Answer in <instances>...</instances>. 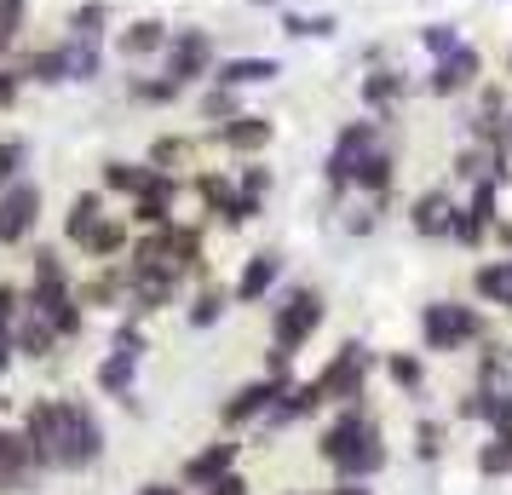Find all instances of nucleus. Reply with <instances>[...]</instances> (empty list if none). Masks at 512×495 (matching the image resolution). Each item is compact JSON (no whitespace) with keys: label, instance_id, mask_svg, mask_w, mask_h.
I'll use <instances>...</instances> for the list:
<instances>
[{"label":"nucleus","instance_id":"nucleus-1","mask_svg":"<svg viewBox=\"0 0 512 495\" xmlns=\"http://www.w3.org/2000/svg\"><path fill=\"white\" fill-rule=\"evenodd\" d=\"M317 455L340 478H357V484H369L374 472H386V461H392L386 455V438H380V426H374V415L363 403H340V415L317 438Z\"/></svg>","mask_w":512,"mask_h":495},{"label":"nucleus","instance_id":"nucleus-2","mask_svg":"<svg viewBox=\"0 0 512 495\" xmlns=\"http://www.w3.org/2000/svg\"><path fill=\"white\" fill-rule=\"evenodd\" d=\"M489 340V317L472 300H426L420 306V346L426 352H472Z\"/></svg>","mask_w":512,"mask_h":495},{"label":"nucleus","instance_id":"nucleus-3","mask_svg":"<svg viewBox=\"0 0 512 495\" xmlns=\"http://www.w3.org/2000/svg\"><path fill=\"white\" fill-rule=\"evenodd\" d=\"M380 127H386L380 116H357V121H346V127L334 133V144H328V156H323V185H328V196H351L357 162H363L374 144H380Z\"/></svg>","mask_w":512,"mask_h":495},{"label":"nucleus","instance_id":"nucleus-4","mask_svg":"<svg viewBox=\"0 0 512 495\" xmlns=\"http://www.w3.org/2000/svg\"><path fill=\"white\" fill-rule=\"evenodd\" d=\"M104 455V432H98L87 403H58V432H52V461L58 467H93Z\"/></svg>","mask_w":512,"mask_h":495},{"label":"nucleus","instance_id":"nucleus-5","mask_svg":"<svg viewBox=\"0 0 512 495\" xmlns=\"http://www.w3.org/2000/svg\"><path fill=\"white\" fill-rule=\"evenodd\" d=\"M374 363H380V357H374L363 340H346V346H340V352L323 363V375H317L323 398H328V403H363V398H369Z\"/></svg>","mask_w":512,"mask_h":495},{"label":"nucleus","instance_id":"nucleus-6","mask_svg":"<svg viewBox=\"0 0 512 495\" xmlns=\"http://www.w3.org/2000/svg\"><path fill=\"white\" fill-rule=\"evenodd\" d=\"M323 317H328V300H323V294H317V288H294V294L277 306V317H271V346L294 357L305 340H311V334L323 329Z\"/></svg>","mask_w":512,"mask_h":495},{"label":"nucleus","instance_id":"nucleus-7","mask_svg":"<svg viewBox=\"0 0 512 495\" xmlns=\"http://www.w3.org/2000/svg\"><path fill=\"white\" fill-rule=\"evenodd\" d=\"M484 70H489L484 52L472 47V41H461V47L449 52V58H438V64L426 70V81H420V87H426L432 98H472V93H478V87L489 81Z\"/></svg>","mask_w":512,"mask_h":495},{"label":"nucleus","instance_id":"nucleus-8","mask_svg":"<svg viewBox=\"0 0 512 495\" xmlns=\"http://www.w3.org/2000/svg\"><path fill=\"white\" fill-rule=\"evenodd\" d=\"M213 35L208 29H173V41H167V70L179 87H190V81H202V75H213Z\"/></svg>","mask_w":512,"mask_h":495},{"label":"nucleus","instance_id":"nucleus-9","mask_svg":"<svg viewBox=\"0 0 512 495\" xmlns=\"http://www.w3.org/2000/svg\"><path fill=\"white\" fill-rule=\"evenodd\" d=\"M455 213H461V196H455L449 185H432V190H420L415 202H409V231L426 236V242H449Z\"/></svg>","mask_w":512,"mask_h":495},{"label":"nucleus","instance_id":"nucleus-10","mask_svg":"<svg viewBox=\"0 0 512 495\" xmlns=\"http://www.w3.org/2000/svg\"><path fill=\"white\" fill-rule=\"evenodd\" d=\"M415 93V81L397 70V64H380V70H369L363 81H357V98H363V110L380 121H392L397 110H403V98Z\"/></svg>","mask_w":512,"mask_h":495},{"label":"nucleus","instance_id":"nucleus-11","mask_svg":"<svg viewBox=\"0 0 512 495\" xmlns=\"http://www.w3.org/2000/svg\"><path fill=\"white\" fill-rule=\"evenodd\" d=\"M35 219H41V185L18 179V185L0 190V242H6V248L24 242V236L35 231Z\"/></svg>","mask_w":512,"mask_h":495},{"label":"nucleus","instance_id":"nucleus-12","mask_svg":"<svg viewBox=\"0 0 512 495\" xmlns=\"http://www.w3.org/2000/svg\"><path fill=\"white\" fill-rule=\"evenodd\" d=\"M288 386H294V380H277V375L248 380V386H242V392H236L225 409H219V421H225V426H248V421H259V415H271V409H277V398L288 392Z\"/></svg>","mask_w":512,"mask_h":495},{"label":"nucleus","instance_id":"nucleus-13","mask_svg":"<svg viewBox=\"0 0 512 495\" xmlns=\"http://www.w3.org/2000/svg\"><path fill=\"white\" fill-rule=\"evenodd\" d=\"M213 139L225 144L231 156H259L265 144L277 139V121H271V116H231V121H219V127H213Z\"/></svg>","mask_w":512,"mask_h":495},{"label":"nucleus","instance_id":"nucleus-14","mask_svg":"<svg viewBox=\"0 0 512 495\" xmlns=\"http://www.w3.org/2000/svg\"><path fill=\"white\" fill-rule=\"evenodd\" d=\"M277 277H282V254H254V260L242 265V277H236V288H231V300L236 306H259L271 288H277Z\"/></svg>","mask_w":512,"mask_h":495},{"label":"nucleus","instance_id":"nucleus-15","mask_svg":"<svg viewBox=\"0 0 512 495\" xmlns=\"http://www.w3.org/2000/svg\"><path fill=\"white\" fill-rule=\"evenodd\" d=\"M392 185H397V156L386 150V144H374L369 156L357 162V179H351V190H363L369 202H386V196H392Z\"/></svg>","mask_w":512,"mask_h":495},{"label":"nucleus","instance_id":"nucleus-16","mask_svg":"<svg viewBox=\"0 0 512 495\" xmlns=\"http://www.w3.org/2000/svg\"><path fill=\"white\" fill-rule=\"evenodd\" d=\"M282 75V64L277 58H225V64H213V81L219 87H265V81H277Z\"/></svg>","mask_w":512,"mask_h":495},{"label":"nucleus","instance_id":"nucleus-17","mask_svg":"<svg viewBox=\"0 0 512 495\" xmlns=\"http://www.w3.org/2000/svg\"><path fill=\"white\" fill-rule=\"evenodd\" d=\"M231 467H236V444H231V438H219V444H208L202 455H190V461H185V484L208 490V484H219Z\"/></svg>","mask_w":512,"mask_h":495},{"label":"nucleus","instance_id":"nucleus-18","mask_svg":"<svg viewBox=\"0 0 512 495\" xmlns=\"http://www.w3.org/2000/svg\"><path fill=\"white\" fill-rule=\"evenodd\" d=\"M29 472H41V467H35V455H29V444H24V438H12V432L0 426V490H24Z\"/></svg>","mask_w":512,"mask_h":495},{"label":"nucleus","instance_id":"nucleus-19","mask_svg":"<svg viewBox=\"0 0 512 495\" xmlns=\"http://www.w3.org/2000/svg\"><path fill=\"white\" fill-rule=\"evenodd\" d=\"M167 41H173V29H167L162 18H139V24L121 29V58H150V52H167Z\"/></svg>","mask_w":512,"mask_h":495},{"label":"nucleus","instance_id":"nucleus-20","mask_svg":"<svg viewBox=\"0 0 512 495\" xmlns=\"http://www.w3.org/2000/svg\"><path fill=\"white\" fill-rule=\"evenodd\" d=\"M472 380H478V386H495V392L512 386V346H507V340H484V346H478Z\"/></svg>","mask_w":512,"mask_h":495},{"label":"nucleus","instance_id":"nucleus-21","mask_svg":"<svg viewBox=\"0 0 512 495\" xmlns=\"http://www.w3.org/2000/svg\"><path fill=\"white\" fill-rule=\"evenodd\" d=\"M98 225H104V196L98 190H87V196H75L70 202V219H64V231H70V242H93L98 236Z\"/></svg>","mask_w":512,"mask_h":495},{"label":"nucleus","instance_id":"nucleus-22","mask_svg":"<svg viewBox=\"0 0 512 495\" xmlns=\"http://www.w3.org/2000/svg\"><path fill=\"white\" fill-rule=\"evenodd\" d=\"M380 369H386V380H392L403 398H415L420 386H426V363H420V352H386L380 357Z\"/></svg>","mask_w":512,"mask_h":495},{"label":"nucleus","instance_id":"nucleus-23","mask_svg":"<svg viewBox=\"0 0 512 495\" xmlns=\"http://www.w3.org/2000/svg\"><path fill=\"white\" fill-rule=\"evenodd\" d=\"M156 179L150 162H104V185L121 190V196H144V185Z\"/></svg>","mask_w":512,"mask_h":495},{"label":"nucleus","instance_id":"nucleus-24","mask_svg":"<svg viewBox=\"0 0 512 495\" xmlns=\"http://www.w3.org/2000/svg\"><path fill=\"white\" fill-rule=\"evenodd\" d=\"M52 340H64V334L52 329L41 311H29L24 323H18V352H24V357H47V352H52Z\"/></svg>","mask_w":512,"mask_h":495},{"label":"nucleus","instance_id":"nucleus-25","mask_svg":"<svg viewBox=\"0 0 512 495\" xmlns=\"http://www.w3.org/2000/svg\"><path fill=\"white\" fill-rule=\"evenodd\" d=\"M478 472L484 478H512V432H489V444H478Z\"/></svg>","mask_w":512,"mask_h":495},{"label":"nucleus","instance_id":"nucleus-26","mask_svg":"<svg viewBox=\"0 0 512 495\" xmlns=\"http://www.w3.org/2000/svg\"><path fill=\"white\" fill-rule=\"evenodd\" d=\"M133 369H139V357L110 352L104 363H98V386H104L110 398H127V386H133Z\"/></svg>","mask_w":512,"mask_h":495},{"label":"nucleus","instance_id":"nucleus-27","mask_svg":"<svg viewBox=\"0 0 512 495\" xmlns=\"http://www.w3.org/2000/svg\"><path fill=\"white\" fill-rule=\"evenodd\" d=\"M472 294H478L484 306H501V294H507V254H501V260H484L472 271Z\"/></svg>","mask_w":512,"mask_h":495},{"label":"nucleus","instance_id":"nucleus-28","mask_svg":"<svg viewBox=\"0 0 512 495\" xmlns=\"http://www.w3.org/2000/svg\"><path fill=\"white\" fill-rule=\"evenodd\" d=\"M282 29H288L294 41H328V35L340 29V18H334V12H317V18H305V12H282Z\"/></svg>","mask_w":512,"mask_h":495},{"label":"nucleus","instance_id":"nucleus-29","mask_svg":"<svg viewBox=\"0 0 512 495\" xmlns=\"http://www.w3.org/2000/svg\"><path fill=\"white\" fill-rule=\"evenodd\" d=\"M415 41H420V52L438 64V58H449V52L461 47V24H420Z\"/></svg>","mask_w":512,"mask_h":495},{"label":"nucleus","instance_id":"nucleus-30","mask_svg":"<svg viewBox=\"0 0 512 495\" xmlns=\"http://www.w3.org/2000/svg\"><path fill=\"white\" fill-rule=\"evenodd\" d=\"M18 75H24V81H70V52H64V47L35 52V58H29Z\"/></svg>","mask_w":512,"mask_h":495},{"label":"nucleus","instance_id":"nucleus-31","mask_svg":"<svg viewBox=\"0 0 512 495\" xmlns=\"http://www.w3.org/2000/svg\"><path fill=\"white\" fill-rule=\"evenodd\" d=\"M12 323H18V288L0 283V369L12 363V352H18V329H12Z\"/></svg>","mask_w":512,"mask_h":495},{"label":"nucleus","instance_id":"nucleus-32","mask_svg":"<svg viewBox=\"0 0 512 495\" xmlns=\"http://www.w3.org/2000/svg\"><path fill=\"white\" fill-rule=\"evenodd\" d=\"M449 242H461V248H472V254H478V248L489 242V219H478V213H472V208L461 202L455 225H449Z\"/></svg>","mask_w":512,"mask_h":495},{"label":"nucleus","instance_id":"nucleus-33","mask_svg":"<svg viewBox=\"0 0 512 495\" xmlns=\"http://www.w3.org/2000/svg\"><path fill=\"white\" fill-rule=\"evenodd\" d=\"M179 93H185V87H179L173 75H139V81H133V98H139V104H173Z\"/></svg>","mask_w":512,"mask_h":495},{"label":"nucleus","instance_id":"nucleus-34","mask_svg":"<svg viewBox=\"0 0 512 495\" xmlns=\"http://www.w3.org/2000/svg\"><path fill=\"white\" fill-rule=\"evenodd\" d=\"M225 306H231V294H219V288L196 294V306H190V329H213V323L225 317Z\"/></svg>","mask_w":512,"mask_h":495},{"label":"nucleus","instance_id":"nucleus-35","mask_svg":"<svg viewBox=\"0 0 512 495\" xmlns=\"http://www.w3.org/2000/svg\"><path fill=\"white\" fill-rule=\"evenodd\" d=\"M64 52H70V81H93L98 75V41H75L70 35V47Z\"/></svg>","mask_w":512,"mask_h":495},{"label":"nucleus","instance_id":"nucleus-36","mask_svg":"<svg viewBox=\"0 0 512 495\" xmlns=\"http://www.w3.org/2000/svg\"><path fill=\"white\" fill-rule=\"evenodd\" d=\"M121 248H127V225H116V219H104L98 236L87 242V254H93V260H110V254H121Z\"/></svg>","mask_w":512,"mask_h":495},{"label":"nucleus","instance_id":"nucleus-37","mask_svg":"<svg viewBox=\"0 0 512 495\" xmlns=\"http://www.w3.org/2000/svg\"><path fill=\"white\" fill-rule=\"evenodd\" d=\"M104 18H110V12H104V0H87V6L70 18L75 41H98V35H104Z\"/></svg>","mask_w":512,"mask_h":495},{"label":"nucleus","instance_id":"nucleus-38","mask_svg":"<svg viewBox=\"0 0 512 495\" xmlns=\"http://www.w3.org/2000/svg\"><path fill=\"white\" fill-rule=\"evenodd\" d=\"M202 116H208L213 127H219V121H231V116H242V110H236V87H219V81H213V93L202 98Z\"/></svg>","mask_w":512,"mask_h":495},{"label":"nucleus","instance_id":"nucleus-39","mask_svg":"<svg viewBox=\"0 0 512 495\" xmlns=\"http://www.w3.org/2000/svg\"><path fill=\"white\" fill-rule=\"evenodd\" d=\"M415 455L420 461H443V421H415Z\"/></svg>","mask_w":512,"mask_h":495},{"label":"nucleus","instance_id":"nucleus-40","mask_svg":"<svg viewBox=\"0 0 512 495\" xmlns=\"http://www.w3.org/2000/svg\"><path fill=\"white\" fill-rule=\"evenodd\" d=\"M236 190H242V196H254V202H265V196H271V167L248 162L242 173H236Z\"/></svg>","mask_w":512,"mask_h":495},{"label":"nucleus","instance_id":"nucleus-41","mask_svg":"<svg viewBox=\"0 0 512 495\" xmlns=\"http://www.w3.org/2000/svg\"><path fill=\"white\" fill-rule=\"evenodd\" d=\"M489 398H495V386H478V380H472V392L455 403V415H461V421H489Z\"/></svg>","mask_w":512,"mask_h":495},{"label":"nucleus","instance_id":"nucleus-42","mask_svg":"<svg viewBox=\"0 0 512 495\" xmlns=\"http://www.w3.org/2000/svg\"><path fill=\"white\" fill-rule=\"evenodd\" d=\"M472 110H484V116H507V110H512L507 87H501V81H484V87L472 93Z\"/></svg>","mask_w":512,"mask_h":495},{"label":"nucleus","instance_id":"nucleus-43","mask_svg":"<svg viewBox=\"0 0 512 495\" xmlns=\"http://www.w3.org/2000/svg\"><path fill=\"white\" fill-rule=\"evenodd\" d=\"M173 162H190V139H156V150H150V167L173 173Z\"/></svg>","mask_w":512,"mask_h":495},{"label":"nucleus","instance_id":"nucleus-44","mask_svg":"<svg viewBox=\"0 0 512 495\" xmlns=\"http://www.w3.org/2000/svg\"><path fill=\"white\" fill-rule=\"evenodd\" d=\"M18 167H24V144H18V139H0V190L18 185Z\"/></svg>","mask_w":512,"mask_h":495},{"label":"nucleus","instance_id":"nucleus-45","mask_svg":"<svg viewBox=\"0 0 512 495\" xmlns=\"http://www.w3.org/2000/svg\"><path fill=\"white\" fill-rule=\"evenodd\" d=\"M24 6L29 0H0V41H6V47H12L18 29H24Z\"/></svg>","mask_w":512,"mask_h":495},{"label":"nucleus","instance_id":"nucleus-46","mask_svg":"<svg viewBox=\"0 0 512 495\" xmlns=\"http://www.w3.org/2000/svg\"><path fill=\"white\" fill-rule=\"evenodd\" d=\"M489 432H512V386H501L495 398H489Z\"/></svg>","mask_w":512,"mask_h":495},{"label":"nucleus","instance_id":"nucleus-47","mask_svg":"<svg viewBox=\"0 0 512 495\" xmlns=\"http://www.w3.org/2000/svg\"><path fill=\"white\" fill-rule=\"evenodd\" d=\"M374 225H380V213H374V202H369V208H357V213L346 219V231H351V236H369Z\"/></svg>","mask_w":512,"mask_h":495},{"label":"nucleus","instance_id":"nucleus-48","mask_svg":"<svg viewBox=\"0 0 512 495\" xmlns=\"http://www.w3.org/2000/svg\"><path fill=\"white\" fill-rule=\"evenodd\" d=\"M208 495H248V478L242 472H225L219 484H208Z\"/></svg>","mask_w":512,"mask_h":495},{"label":"nucleus","instance_id":"nucleus-49","mask_svg":"<svg viewBox=\"0 0 512 495\" xmlns=\"http://www.w3.org/2000/svg\"><path fill=\"white\" fill-rule=\"evenodd\" d=\"M489 242H495L501 254H512V219H495V225H489Z\"/></svg>","mask_w":512,"mask_h":495},{"label":"nucleus","instance_id":"nucleus-50","mask_svg":"<svg viewBox=\"0 0 512 495\" xmlns=\"http://www.w3.org/2000/svg\"><path fill=\"white\" fill-rule=\"evenodd\" d=\"M116 352L139 357V352H144V334H139V329H121V334H116Z\"/></svg>","mask_w":512,"mask_h":495},{"label":"nucleus","instance_id":"nucleus-51","mask_svg":"<svg viewBox=\"0 0 512 495\" xmlns=\"http://www.w3.org/2000/svg\"><path fill=\"white\" fill-rule=\"evenodd\" d=\"M18 87H24V75H12V70H0V110L18 98Z\"/></svg>","mask_w":512,"mask_h":495},{"label":"nucleus","instance_id":"nucleus-52","mask_svg":"<svg viewBox=\"0 0 512 495\" xmlns=\"http://www.w3.org/2000/svg\"><path fill=\"white\" fill-rule=\"evenodd\" d=\"M323 495H374V490H369V484H357V478H340V484L323 490Z\"/></svg>","mask_w":512,"mask_h":495},{"label":"nucleus","instance_id":"nucleus-53","mask_svg":"<svg viewBox=\"0 0 512 495\" xmlns=\"http://www.w3.org/2000/svg\"><path fill=\"white\" fill-rule=\"evenodd\" d=\"M501 311H512V254H507V294H501Z\"/></svg>","mask_w":512,"mask_h":495},{"label":"nucleus","instance_id":"nucleus-54","mask_svg":"<svg viewBox=\"0 0 512 495\" xmlns=\"http://www.w3.org/2000/svg\"><path fill=\"white\" fill-rule=\"evenodd\" d=\"M139 495H179V490H173V484H144Z\"/></svg>","mask_w":512,"mask_h":495},{"label":"nucleus","instance_id":"nucleus-55","mask_svg":"<svg viewBox=\"0 0 512 495\" xmlns=\"http://www.w3.org/2000/svg\"><path fill=\"white\" fill-rule=\"evenodd\" d=\"M507 81H512V47H507Z\"/></svg>","mask_w":512,"mask_h":495},{"label":"nucleus","instance_id":"nucleus-56","mask_svg":"<svg viewBox=\"0 0 512 495\" xmlns=\"http://www.w3.org/2000/svg\"><path fill=\"white\" fill-rule=\"evenodd\" d=\"M254 6H282V0H254Z\"/></svg>","mask_w":512,"mask_h":495},{"label":"nucleus","instance_id":"nucleus-57","mask_svg":"<svg viewBox=\"0 0 512 495\" xmlns=\"http://www.w3.org/2000/svg\"><path fill=\"white\" fill-rule=\"evenodd\" d=\"M507 133H512V110H507Z\"/></svg>","mask_w":512,"mask_h":495},{"label":"nucleus","instance_id":"nucleus-58","mask_svg":"<svg viewBox=\"0 0 512 495\" xmlns=\"http://www.w3.org/2000/svg\"><path fill=\"white\" fill-rule=\"evenodd\" d=\"M0 52H6V41H0Z\"/></svg>","mask_w":512,"mask_h":495}]
</instances>
